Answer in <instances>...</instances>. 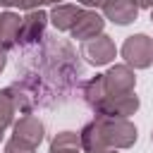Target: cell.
Here are the masks:
<instances>
[{
    "label": "cell",
    "instance_id": "obj_20",
    "mask_svg": "<svg viewBox=\"0 0 153 153\" xmlns=\"http://www.w3.org/2000/svg\"><path fill=\"white\" fill-rule=\"evenodd\" d=\"M2 136H5V131H0V141H2Z\"/></svg>",
    "mask_w": 153,
    "mask_h": 153
},
{
    "label": "cell",
    "instance_id": "obj_11",
    "mask_svg": "<svg viewBox=\"0 0 153 153\" xmlns=\"http://www.w3.org/2000/svg\"><path fill=\"white\" fill-rule=\"evenodd\" d=\"M19 24L22 17L12 10L0 12V50H12L17 45V36H19Z\"/></svg>",
    "mask_w": 153,
    "mask_h": 153
},
{
    "label": "cell",
    "instance_id": "obj_2",
    "mask_svg": "<svg viewBox=\"0 0 153 153\" xmlns=\"http://www.w3.org/2000/svg\"><path fill=\"white\" fill-rule=\"evenodd\" d=\"M122 57L131 69H146L153 62V38L146 33H134L122 43Z\"/></svg>",
    "mask_w": 153,
    "mask_h": 153
},
{
    "label": "cell",
    "instance_id": "obj_16",
    "mask_svg": "<svg viewBox=\"0 0 153 153\" xmlns=\"http://www.w3.org/2000/svg\"><path fill=\"white\" fill-rule=\"evenodd\" d=\"M76 2H79V5H84L86 10H93V7H100V2H103V0H76Z\"/></svg>",
    "mask_w": 153,
    "mask_h": 153
},
{
    "label": "cell",
    "instance_id": "obj_14",
    "mask_svg": "<svg viewBox=\"0 0 153 153\" xmlns=\"http://www.w3.org/2000/svg\"><path fill=\"white\" fill-rule=\"evenodd\" d=\"M5 153H36V148L12 136V139H10L7 143H5Z\"/></svg>",
    "mask_w": 153,
    "mask_h": 153
},
{
    "label": "cell",
    "instance_id": "obj_18",
    "mask_svg": "<svg viewBox=\"0 0 153 153\" xmlns=\"http://www.w3.org/2000/svg\"><path fill=\"white\" fill-rule=\"evenodd\" d=\"M5 65H7V55H5V50H0V74H2Z\"/></svg>",
    "mask_w": 153,
    "mask_h": 153
},
{
    "label": "cell",
    "instance_id": "obj_21",
    "mask_svg": "<svg viewBox=\"0 0 153 153\" xmlns=\"http://www.w3.org/2000/svg\"><path fill=\"white\" fill-rule=\"evenodd\" d=\"M151 22H153V7H151Z\"/></svg>",
    "mask_w": 153,
    "mask_h": 153
},
{
    "label": "cell",
    "instance_id": "obj_6",
    "mask_svg": "<svg viewBox=\"0 0 153 153\" xmlns=\"http://www.w3.org/2000/svg\"><path fill=\"white\" fill-rule=\"evenodd\" d=\"M45 24H48V14H45L43 10H29V12L22 17L17 43H22V45H31V43H36V41L43 36Z\"/></svg>",
    "mask_w": 153,
    "mask_h": 153
},
{
    "label": "cell",
    "instance_id": "obj_15",
    "mask_svg": "<svg viewBox=\"0 0 153 153\" xmlns=\"http://www.w3.org/2000/svg\"><path fill=\"white\" fill-rule=\"evenodd\" d=\"M62 0H24V10H38L41 5H57Z\"/></svg>",
    "mask_w": 153,
    "mask_h": 153
},
{
    "label": "cell",
    "instance_id": "obj_22",
    "mask_svg": "<svg viewBox=\"0 0 153 153\" xmlns=\"http://www.w3.org/2000/svg\"><path fill=\"white\" fill-rule=\"evenodd\" d=\"M151 141H153V131H151Z\"/></svg>",
    "mask_w": 153,
    "mask_h": 153
},
{
    "label": "cell",
    "instance_id": "obj_19",
    "mask_svg": "<svg viewBox=\"0 0 153 153\" xmlns=\"http://www.w3.org/2000/svg\"><path fill=\"white\" fill-rule=\"evenodd\" d=\"M100 153H117V148H105V151H100Z\"/></svg>",
    "mask_w": 153,
    "mask_h": 153
},
{
    "label": "cell",
    "instance_id": "obj_7",
    "mask_svg": "<svg viewBox=\"0 0 153 153\" xmlns=\"http://www.w3.org/2000/svg\"><path fill=\"white\" fill-rule=\"evenodd\" d=\"M100 10H103V17L117 26H127L139 17V5L134 0H103Z\"/></svg>",
    "mask_w": 153,
    "mask_h": 153
},
{
    "label": "cell",
    "instance_id": "obj_12",
    "mask_svg": "<svg viewBox=\"0 0 153 153\" xmlns=\"http://www.w3.org/2000/svg\"><path fill=\"white\" fill-rule=\"evenodd\" d=\"M48 153H84L81 151V139H79V131H57L50 141V148Z\"/></svg>",
    "mask_w": 153,
    "mask_h": 153
},
{
    "label": "cell",
    "instance_id": "obj_13",
    "mask_svg": "<svg viewBox=\"0 0 153 153\" xmlns=\"http://www.w3.org/2000/svg\"><path fill=\"white\" fill-rule=\"evenodd\" d=\"M17 103H14V93H12V86L2 88L0 91V131H5L12 122H14V115H17Z\"/></svg>",
    "mask_w": 153,
    "mask_h": 153
},
{
    "label": "cell",
    "instance_id": "obj_9",
    "mask_svg": "<svg viewBox=\"0 0 153 153\" xmlns=\"http://www.w3.org/2000/svg\"><path fill=\"white\" fill-rule=\"evenodd\" d=\"M43 134H45V129H43V122H41L38 117H33V115L24 112V115H22V117L14 122V134H12V136L36 148V146L43 141Z\"/></svg>",
    "mask_w": 153,
    "mask_h": 153
},
{
    "label": "cell",
    "instance_id": "obj_8",
    "mask_svg": "<svg viewBox=\"0 0 153 153\" xmlns=\"http://www.w3.org/2000/svg\"><path fill=\"white\" fill-rule=\"evenodd\" d=\"M103 26H105V17H100L96 10H81L76 24H74L69 31H72V38H76V41H88V38L103 33Z\"/></svg>",
    "mask_w": 153,
    "mask_h": 153
},
{
    "label": "cell",
    "instance_id": "obj_4",
    "mask_svg": "<svg viewBox=\"0 0 153 153\" xmlns=\"http://www.w3.org/2000/svg\"><path fill=\"white\" fill-rule=\"evenodd\" d=\"M103 81V91L105 96H120V93H129L136 86V74L134 69L124 62V65H112L105 74H100ZM93 110V108H91Z\"/></svg>",
    "mask_w": 153,
    "mask_h": 153
},
{
    "label": "cell",
    "instance_id": "obj_10",
    "mask_svg": "<svg viewBox=\"0 0 153 153\" xmlns=\"http://www.w3.org/2000/svg\"><path fill=\"white\" fill-rule=\"evenodd\" d=\"M81 10H84V7H79V5L57 2V5H53L50 14H48V22H53V26H55L57 31H69V29L76 24Z\"/></svg>",
    "mask_w": 153,
    "mask_h": 153
},
{
    "label": "cell",
    "instance_id": "obj_1",
    "mask_svg": "<svg viewBox=\"0 0 153 153\" xmlns=\"http://www.w3.org/2000/svg\"><path fill=\"white\" fill-rule=\"evenodd\" d=\"M84 153H100L105 148H131L139 139L136 124L129 117H108L96 115L79 131Z\"/></svg>",
    "mask_w": 153,
    "mask_h": 153
},
{
    "label": "cell",
    "instance_id": "obj_3",
    "mask_svg": "<svg viewBox=\"0 0 153 153\" xmlns=\"http://www.w3.org/2000/svg\"><path fill=\"white\" fill-rule=\"evenodd\" d=\"M115 55H117V48H115V41L108 33H98V36L81 43V57L93 67L110 65L115 60Z\"/></svg>",
    "mask_w": 153,
    "mask_h": 153
},
{
    "label": "cell",
    "instance_id": "obj_5",
    "mask_svg": "<svg viewBox=\"0 0 153 153\" xmlns=\"http://www.w3.org/2000/svg\"><path fill=\"white\" fill-rule=\"evenodd\" d=\"M141 100L134 91L129 93H120V96H105L100 103L93 105L96 115H108V117H131L139 110Z\"/></svg>",
    "mask_w": 153,
    "mask_h": 153
},
{
    "label": "cell",
    "instance_id": "obj_17",
    "mask_svg": "<svg viewBox=\"0 0 153 153\" xmlns=\"http://www.w3.org/2000/svg\"><path fill=\"white\" fill-rule=\"evenodd\" d=\"M134 2L139 5V10H141V7H143V10H151V7H153V0H134Z\"/></svg>",
    "mask_w": 153,
    "mask_h": 153
}]
</instances>
